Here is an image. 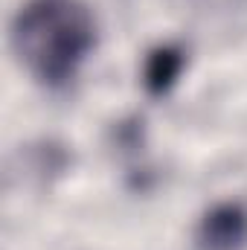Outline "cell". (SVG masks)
Returning <instances> with one entry per match:
<instances>
[{
  "label": "cell",
  "mask_w": 247,
  "mask_h": 250,
  "mask_svg": "<svg viewBox=\"0 0 247 250\" xmlns=\"http://www.w3.org/2000/svg\"><path fill=\"white\" fill-rule=\"evenodd\" d=\"M198 250H245L247 248V209L236 201L215 204L195 227Z\"/></svg>",
  "instance_id": "2"
},
{
  "label": "cell",
  "mask_w": 247,
  "mask_h": 250,
  "mask_svg": "<svg viewBox=\"0 0 247 250\" xmlns=\"http://www.w3.org/2000/svg\"><path fill=\"white\" fill-rule=\"evenodd\" d=\"M12 47L32 79L62 87L96 47V18L84 0H26L12 21Z\"/></svg>",
  "instance_id": "1"
},
{
  "label": "cell",
  "mask_w": 247,
  "mask_h": 250,
  "mask_svg": "<svg viewBox=\"0 0 247 250\" xmlns=\"http://www.w3.org/2000/svg\"><path fill=\"white\" fill-rule=\"evenodd\" d=\"M184 50L175 47V44H163V47H154L145 59V73H143V84L151 96H166L175 82L181 79V70H184Z\"/></svg>",
  "instance_id": "3"
}]
</instances>
